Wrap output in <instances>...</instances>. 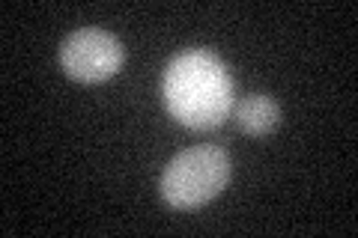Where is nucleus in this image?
<instances>
[{"instance_id":"obj_1","label":"nucleus","mask_w":358,"mask_h":238,"mask_svg":"<svg viewBox=\"0 0 358 238\" xmlns=\"http://www.w3.org/2000/svg\"><path fill=\"white\" fill-rule=\"evenodd\" d=\"M167 110L188 128H215L233 113V77L215 54L185 51L164 72Z\"/></svg>"},{"instance_id":"obj_2","label":"nucleus","mask_w":358,"mask_h":238,"mask_svg":"<svg viewBox=\"0 0 358 238\" xmlns=\"http://www.w3.org/2000/svg\"><path fill=\"white\" fill-rule=\"evenodd\" d=\"M230 155L218 146H192L167 164L162 176V197L173 209H200L215 200L230 182Z\"/></svg>"},{"instance_id":"obj_3","label":"nucleus","mask_w":358,"mask_h":238,"mask_svg":"<svg viewBox=\"0 0 358 238\" xmlns=\"http://www.w3.org/2000/svg\"><path fill=\"white\" fill-rule=\"evenodd\" d=\"M122 60H126V51L120 39L99 27L75 30L60 48L63 72L81 84H99L114 77L122 69Z\"/></svg>"},{"instance_id":"obj_4","label":"nucleus","mask_w":358,"mask_h":238,"mask_svg":"<svg viewBox=\"0 0 358 238\" xmlns=\"http://www.w3.org/2000/svg\"><path fill=\"white\" fill-rule=\"evenodd\" d=\"M233 119H236V126L251 134V137H263V134L275 131L281 126V107H278V101L266 93H254L248 98H242L239 105H233Z\"/></svg>"}]
</instances>
